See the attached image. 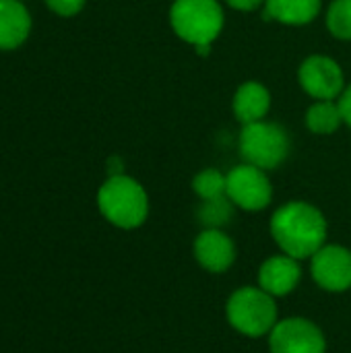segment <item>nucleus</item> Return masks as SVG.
I'll return each mask as SVG.
<instances>
[{
	"instance_id": "nucleus-21",
	"label": "nucleus",
	"mask_w": 351,
	"mask_h": 353,
	"mask_svg": "<svg viewBox=\"0 0 351 353\" xmlns=\"http://www.w3.org/2000/svg\"><path fill=\"white\" fill-rule=\"evenodd\" d=\"M232 8L236 10H254L257 6H261L265 0H225Z\"/></svg>"
},
{
	"instance_id": "nucleus-12",
	"label": "nucleus",
	"mask_w": 351,
	"mask_h": 353,
	"mask_svg": "<svg viewBox=\"0 0 351 353\" xmlns=\"http://www.w3.org/2000/svg\"><path fill=\"white\" fill-rule=\"evenodd\" d=\"M31 33V14L23 0H0V50H17Z\"/></svg>"
},
{
	"instance_id": "nucleus-5",
	"label": "nucleus",
	"mask_w": 351,
	"mask_h": 353,
	"mask_svg": "<svg viewBox=\"0 0 351 353\" xmlns=\"http://www.w3.org/2000/svg\"><path fill=\"white\" fill-rule=\"evenodd\" d=\"M290 153V139L285 128L275 122L259 120L244 124L240 132V155L246 163L261 170H275Z\"/></svg>"
},
{
	"instance_id": "nucleus-13",
	"label": "nucleus",
	"mask_w": 351,
	"mask_h": 353,
	"mask_svg": "<svg viewBox=\"0 0 351 353\" xmlns=\"http://www.w3.org/2000/svg\"><path fill=\"white\" fill-rule=\"evenodd\" d=\"M271 108V93L259 81H246L234 95V114L242 124L265 120Z\"/></svg>"
},
{
	"instance_id": "nucleus-17",
	"label": "nucleus",
	"mask_w": 351,
	"mask_h": 353,
	"mask_svg": "<svg viewBox=\"0 0 351 353\" xmlns=\"http://www.w3.org/2000/svg\"><path fill=\"white\" fill-rule=\"evenodd\" d=\"M327 27L333 37L351 39V0H333L327 10Z\"/></svg>"
},
{
	"instance_id": "nucleus-15",
	"label": "nucleus",
	"mask_w": 351,
	"mask_h": 353,
	"mask_svg": "<svg viewBox=\"0 0 351 353\" xmlns=\"http://www.w3.org/2000/svg\"><path fill=\"white\" fill-rule=\"evenodd\" d=\"M343 124L339 103L333 99H319L306 112V126L314 134H333Z\"/></svg>"
},
{
	"instance_id": "nucleus-10",
	"label": "nucleus",
	"mask_w": 351,
	"mask_h": 353,
	"mask_svg": "<svg viewBox=\"0 0 351 353\" xmlns=\"http://www.w3.org/2000/svg\"><path fill=\"white\" fill-rule=\"evenodd\" d=\"M194 256L211 273H223L232 267L236 259L234 242L221 230L207 228L194 240Z\"/></svg>"
},
{
	"instance_id": "nucleus-20",
	"label": "nucleus",
	"mask_w": 351,
	"mask_h": 353,
	"mask_svg": "<svg viewBox=\"0 0 351 353\" xmlns=\"http://www.w3.org/2000/svg\"><path fill=\"white\" fill-rule=\"evenodd\" d=\"M337 103H339V110H341V116H343V124H348L351 128V85L343 89Z\"/></svg>"
},
{
	"instance_id": "nucleus-22",
	"label": "nucleus",
	"mask_w": 351,
	"mask_h": 353,
	"mask_svg": "<svg viewBox=\"0 0 351 353\" xmlns=\"http://www.w3.org/2000/svg\"><path fill=\"white\" fill-rule=\"evenodd\" d=\"M108 174H110V176H120V174H124V172H122V159H120V157L108 159Z\"/></svg>"
},
{
	"instance_id": "nucleus-7",
	"label": "nucleus",
	"mask_w": 351,
	"mask_h": 353,
	"mask_svg": "<svg viewBox=\"0 0 351 353\" xmlns=\"http://www.w3.org/2000/svg\"><path fill=\"white\" fill-rule=\"evenodd\" d=\"M302 89L319 99H339L345 89L341 66L329 56H310L302 62L298 72Z\"/></svg>"
},
{
	"instance_id": "nucleus-6",
	"label": "nucleus",
	"mask_w": 351,
	"mask_h": 353,
	"mask_svg": "<svg viewBox=\"0 0 351 353\" xmlns=\"http://www.w3.org/2000/svg\"><path fill=\"white\" fill-rule=\"evenodd\" d=\"M228 199L244 211H261L273 199V186L265 170L244 163L228 174Z\"/></svg>"
},
{
	"instance_id": "nucleus-2",
	"label": "nucleus",
	"mask_w": 351,
	"mask_h": 353,
	"mask_svg": "<svg viewBox=\"0 0 351 353\" xmlns=\"http://www.w3.org/2000/svg\"><path fill=\"white\" fill-rule=\"evenodd\" d=\"M170 23L180 39L194 46L199 54H209L223 29V8L217 0H174Z\"/></svg>"
},
{
	"instance_id": "nucleus-9",
	"label": "nucleus",
	"mask_w": 351,
	"mask_h": 353,
	"mask_svg": "<svg viewBox=\"0 0 351 353\" xmlns=\"http://www.w3.org/2000/svg\"><path fill=\"white\" fill-rule=\"evenodd\" d=\"M312 279L327 292L351 288V250L343 246H323L312 256Z\"/></svg>"
},
{
	"instance_id": "nucleus-11",
	"label": "nucleus",
	"mask_w": 351,
	"mask_h": 353,
	"mask_svg": "<svg viewBox=\"0 0 351 353\" xmlns=\"http://www.w3.org/2000/svg\"><path fill=\"white\" fill-rule=\"evenodd\" d=\"M300 277H302V273H300L298 261L288 254L271 256L269 261L263 263V267L259 271L261 290H265L273 298L292 294L296 290V285L300 283Z\"/></svg>"
},
{
	"instance_id": "nucleus-18",
	"label": "nucleus",
	"mask_w": 351,
	"mask_h": 353,
	"mask_svg": "<svg viewBox=\"0 0 351 353\" xmlns=\"http://www.w3.org/2000/svg\"><path fill=\"white\" fill-rule=\"evenodd\" d=\"M199 219L213 230H219L232 219V201L228 196L213 199V201H203V207L199 211Z\"/></svg>"
},
{
	"instance_id": "nucleus-14",
	"label": "nucleus",
	"mask_w": 351,
	"mask_h": 353,
	"mask_svg": "<svg viewBox=\"0 0 351 353\" xmlns=\"http://www.w3.org/2000/svg\"><path fill=\"white\" fill-rule=\"evenodd\" d=\"M321 12V0H265V19L283 25L312 23Z\"/></svg>"
},
{
	"instance_id": "nucleus-19",
	"label": "nucleus",
	"mask_w": 351,
	"mask_h": 353,
	"mask_svg": "<svg viewBox=\"0 0 351 353\" xmlns=\"http://www.w3.org/2000/svg\"><path fill=\"white\" fill-rule=\"evenodd\" d=\"M48 8L60 17H74L83 10L85 0H46Z\"/></svg>"
},
{
	"instance_id": "nucleus-1",
	"label": "nucleus",
	"mask_w": 351,
	"mask_h": 353,
	"mask_svg": "<svg viewBox=\"0 0 351 353\" xmlns=\"http://www.w3.org/2000/svg\"><path fill=\"white\" fill-rule=\"evenodd\" d=\"M271 234L283 254L296 261L312 259L325 246L327 221L317 207L294 201L275 211Z\"/></svg>"
},
{
	"instance_id": "nucleus-16",
	"label": "nucleus",
	"mask_w": 351,
	"mask_h": 353,
	"mask_svg": "<svg viewBox=\"0 0 351 353\" xmlns=\"http://www.w3.org/2000/svg\"><path fill=\"white\" fill-rule=\"evenodd\" d=\"M192 188L203 201L228 196V176H223L219 170H203L194 176Z\"/></svg>"
},
{
	"instance_id": "nucleus-8",
	"label": "nucleus",
	"mask_w": 351,
	"mask_h": 353,
	"mask_svg": "<svg viewBox=\"0 0 351 353\" xmlns=\"http://www.w3.org/2000/svg\"><path fill=\"white\" fill-rule=\"evenodd\" d=\"M273 353H325V337L306 319H285L269 333Z\"/></svg>"
},
{
	"instance_id": "nucleus-4",
	"label": "nucleus",
	"mask_w": 351,
	"mask_h": 353,
	"mask_svg": "<svg viewBox=\"0 0 351 353\" xmlns=\"http://www.w3.org/2000/svg\"><path fill=\"white\" fill-rule=\"evenodd\" d=\"M228 321L242 335L263 337L277 325L275 300L261 288H242L228 300Z\"/></svg>"
},
{
	"instance_id": "nucleus-3",
	"label": "nucleus",
	"mask_w": 351,
	"mask_h": 353,
	"mask_svg": "<svg viewBox=\"0 0 351 353\" xmlns=\"http://www.w3.org/2000/svg\"><path fill=\"white\" fill-rule=\"evenodd\" d=\"M97 207L101 215L122 230L139 228L149 213V199L145 188L126 174L110 176L99 192H97Z\"/></svg>"
}]
</instances>
